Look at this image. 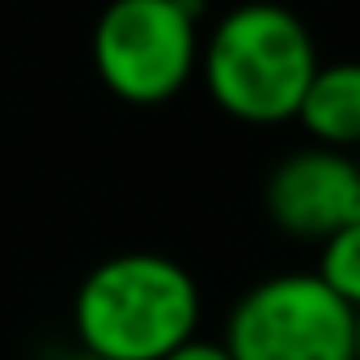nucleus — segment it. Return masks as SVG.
I'll list each match as a JSON object with an SVG mask.
<instances>
[{
  "label": "nucleus",
  "instance_id": "nucleus-3",
  "mask_svg": "<svg viewBox=\"0 0 360 360\" xmlns=\"http://www.w3.org/2000/svg\"><path fill=\"white\" fill-rule=\"evenodd\" d=\"M98 81L127 106H161L200 68V22L178 0H110L94 22Z\"/></svg>",
  "mask_w": 360,
  "mask_h": 360
},
{
  "label": "nucleus",
  "instance_id": "nucleus-1",
  "mask_svg": "<svg viewBox=\"0 0 360 360\" xmlns=\"http://www.w3.org/2000/svg\"><path fill=\"white\" fill-rule=\"evenodd\" d=\"M81 352L102 360H165L200 330L195 276L153 250L102 259L72 297Z\"/></svg>",
  "mask_w": 360,
  "mask_h": 360
},
{
  "label": "nucleus",
  "instance_id": "nucleus-10",
  "mask_svg": "<svg viewBox=\"0 0 360 360\" xmlns=\"http://www.w3.org/2000/svg\"><path fill=\"white\" fill-rule=\"evenodd\" d=\"M356 360H360V309H356Z\"/></svg>",
  "mask_w": 360,
  "mask_h": 360
},
{
  "label": "nucleus",
  "instance_id": "nucleus-6",
  "mask_svg": "<svg viewBox=\"0 0 360 360\" xmlns=\"http://www.w3.org/2000/svg\"><path fill=\"white\" fill-rule=\"evenodd\" d=\"M297 123L305 127L309 144L360 153V60L318 64L297 106Z\"/></svg>",
  "mask_w": 360,
  "mask_h": 360
},
{
  "label": "nucleus",
  "instance_id": "nucleus-2",
  "mask_svg": "<svg viewBox=\"0 0 360 360\" xmlns=\"http://www.w3.org/2000/svg\"><path fill=\"white\" fill-rule=\"evenodd\" d=\"M318 64L309 26L271 0L229 9L200 51V72L212 102L229 119L255 127L297 119Z\"/></svg>",
  "mask_w": 360,
  "mask_h": 360
},
{
  "label": "nucleus",
  "instance_id": "nucleus-4",
  "mask_svg": "<svg viewBox=\"0 0 360 360\" xmlns=\"http://www.w3.org/2000/svg\"><path fill=\"white\" fill-rule=\"evenodd\" d=\"M221 343L233 360H356V309L314 271H280L238 297Z\"/></svg>",
  "mask_w": 360,
  "mask_h": 360
},
{
  "label": "nucleus",
  "instance_id": "nucleus-7",
  "mask_svg": "<svg viewBox=\"0 0 360 360\" xmlns=\"http://www.w3.org/2000/svg\"><path fill=\"white\" fill-rule=\"evenodd\" d=\"M314 276H318L343 305L360 309V221L322 242V255H318V271H314Z\"/></svg>",
  "mask_w": 360,
  "mask_h": 360
},
{
  "label": "nucleus",
  "instance_id": "nucleus-9",
  "mask_svg": "<svg viewBox=\"0 0 360 360\" xmlns=\"http://www.w3.org/2000/svg\"><path fill=\"white\" fill-rule=\"evenodd\" d=\"M68 360H102V356H89V352H72Z\"/></svg>",
  "mask_w": 360,
  "mask_h": 360
},
{
  "label": "nucleus",
  "instance_id": "nucleus-11",
  "mask_svg": "<svg viewBox=\"0 0 360 360\" xmlns=\"http://www.w3.org/2000/svg\"><path fill=\"white\" fill-rule=\"evenodd\" d=\"M356 165H360V153H356Z\"/></svg>",
  "mask_w": 360,
  "mask_h": 360
},
{
  "label": "nucleus",
  "instance_id": "nucleus-5",
  "mask_svg": "<svg viewBox=\"0 0 360 360\" xmlns=\"http://www.w3.org/2000/svg\"><path fill=\"white\" fill-rule=\"evenodd\" d=\"M267 221L297 242H326L360 221V165L356 153L305 144L280 157L263 183Z\"/></svg>",
  "mask_w": 360,
  "mask_h": 360
},
{
  "label": "nucleus",
  "instance_id": "nucleus-8",
  "mask_svg": "<svg viewBox=\"0 0 360 360\" xmlns=\"http://www.w3.org/2000/svg\"><path fill=\"white\" fill-rule=\"evenodd\" d=\"M165 360H233L229 352H225V343H208V339H191V343H183L178 352H169Z\"/></svg>",
  "mask_w": 360,
  "mask_h": 360
}]
</instances>
